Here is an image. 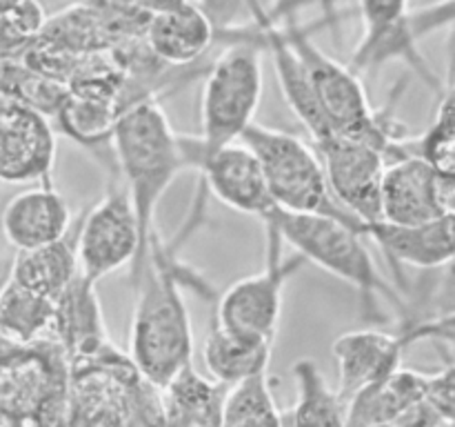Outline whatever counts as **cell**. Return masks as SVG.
Here are the masks:
<instances>
[{"instance_id":"obj_37","label":"cell","mask_w":455,"mask_h":427,"mask_svg":"<svg viewBox=\"0 0 455 427\" xmlns=\"http://www.w3.org/2000/svg\"><path fill=\"white\" fill-rule=\"evenodd\" d=\"M447 3H453L455 4V0H447Z\"/></svg>"},{"instance_id":"obj_20","label":"cell","mask_w":455,"mask_h":427,"mask_svg":"<svg viewBox=\"0 0 455 427\" xmlns=\"http://www.w3.org/2000/svg\"><path fill=\"white\" fill-rule=\"evenodd\" d=\"M429 374L398 367L394 374L373 383L347 405V427H369L378 423H398L400 416L427 399Z\"/></svg>"},{"instance_id":"obj_22","label":"cell","mask_w":455,"mask_h":427,"mask_svg":"<svg viewBox=\"0 0 455 427\" xmlns=\"http://www.w3.org/2000/svg\"><path fill=\"white\" fill-rule=\"evenodd\" d=\"M271 351H274L271 342L249 341L212 323V329L204 338L203 359L209 378L229 390L258 374L269 372Z\"/></svg>"},{"instance_id":"obj_26","label":"cell","mask_w":455,"mask_h":427,"mask_svg":"<svg viewBox=\"0 0 455 427\" xmlns=\"http://www.w3.org/2000/svg\"><path fill=\"white\" fill-rule=\"evenodd\" d=\"M53 301L7 280L0 289V334L16 345L52 341Z\"/></svg>"},{"instance_id":"obj_13","label":"cell","mask_w":455,"mask_h":427,"mask_svg":"<svg viewBox=\"0 0 455 427\" xmlns=\"http://www.w3.org/2000/svg\"><path fill=\"white\" fill-rule=\"evenodd\" d=\"M196 172L203 176L204 191H212L222 205L247 216L269 221L278 207L267 187L260 163L243 142L222 147L209 158L200 160Z\"/></svg>"},{"instance_id":"obj_29","label":"cell","mask_w":455,"mask_h":427,"mask_svg":"<svg viewBox=\"0 0 455 427\" xmlns=\"http://www.w3.org/2000/svg\"><path fill=\"white\" fill-rule=\"evenodd\" d=\"M413 151L438 173V178L455 181V125L434 123L413 141Z\"/></svg>"},{"instance_id":"obj_10","label":"cell","mask_w":455,"mask_h":427,"mask_svg":"<svg viewBox=\"0 0 455 427\" xmlns=\"http://www.w3.org/2000/svg\"><path fill=\"white\" fill-rule=\"evenodd\" d=\"M336 203L367 230L380 222V187L389 158L382 149L349 136L314 142Z\"/></svg>"},{"instance_id":"obj_36","label":"cell","mask_w":455,"mask_h":427,"mask_svg":"<svg viewBox=\"0 0 455 427\" xmlns=\"http://www.w3.org/2000/svg\"><path fill=\"white\" fill-rule=\"evenodd\" d=\"M369 427H400L395 423H378V425H369Z\"/></svg>"},{"instance_id":"obj_39","label":"cell","mask_w":455,"mask_h":427,"mask_svg":"<svg viewBox=\"0 0 455 427\" xmlns=\"http://www.w3.org/2000/svg\"><path fill=\"white\" fill-rule=\"evenodd\" d=\"M453 85H455V83H453Z\"/></svg>"},{"instance_id":"obj_18","label":"cell","mask_w":455,"mask_h":427,"mask_svg":"<svg viewBox=\"0 0 455 427\" xmlns=\"http://www.w3.org/2000/svg\"><path fill=\"white\" fill-rule=\"evenodd\" d=\"M367 240L376 243L391 265L435 271L455 258V214H443L420 225H389L373 222L364 230Z\"/></svg>"},{"instance_id":"obj_21","label":"cell","mask_w":455,"mask_h":427,"mask_svg":"<svg viewBox=\"0 0 455 427\" xmlns=\"http://www.w3.org/2000/svg\"><path fill=\"white\" fill-rule=\"evenodd\" d=\"M78 274L76 234H67L58 243L13 254L9 278L38 296L56 301Z\"/></svg>"},{"instance_id":"obj_8","label":"cell","mask_w":455,"mask_h":427,"mask_svg":"<svg viewBox=\"0 0 455 427\" xmlns=\"http://www.w3.org/2000/svg\"><path fill=\"white\" fill-rule=\"evenodd\" d=\"M267 231V258L260 271L235 280L231 287L220 294L216 302L213 323L225 332L249 341L275 342L280 314H283V296L289 280L307 265L298 254L283 258L280 245L283 238L274 225L265 222Z\"/></svg>"},{"instance_id":"obj_16","label":"cell","mask_w":455,"mask_h":427,"mask_svg":"<svg viewBox=\"0 0 455 427\" xmlns=\"http://www.w3.org/2000/svg\"><path fill=\"white\" fill-rule=\"evenodd\" d=\"M443 214L440 178L420 156L409 154L387 165L380 187V222L420 225Z\"/></svg>"},{"instance_id":"obj_2","label":"cell","mask_w":455,"mask_h":427,"mask_svg":"<svg viewBox=\"0 0 455 427\" xmlns=\"http://www.w3.org/2000/svg\"><path fill=\"white\" fill-rule=\"evenodd\" d=\"M116 173L132 198L145 256L156 238L154 221L160 200L185 172L182 136L169 123L160 102L145 101L120 111L111 136Z\"/></svg>"},{"instance_id":"obj_6","label":"cell","mask_w":455,"mask_h":427,"mask_svg":"<svg viewBox=\"0 0 455 427\" xmlns=\"http://www.w3.org/2000/svg\"><path fill=\"white\" fill-rule=\"evenodd\" d=\"M240 142L247 145L260 163L269 194L280 212L324 214L363 227L336 203L323 160L309 142L258 123L243 133Z\"/></svg>"},{"instance_id":"obj_9","label":"cell","mask_w":455,"mask_h":427,"mask_svg":"<svg viewBox=\"0 0 455 427\" xmlns=\"http://www.w3.org/2000/svg\"><path fill=\"white\" fill-rule=\"evenodd\" d=\"M76 254L80 274L89 280L107 278L129 267L132 287L147 265L138 216L123 182L111 181L105 196L84 214L76 231Z\"/></svg>"},{"instance_id":"obj_28","label":"cell","mask_w":455,"mask_h":427,"mask_svg":"<svg viewBox=\"0 0 455 427\" xmlns=\"http://www.w3.org/2000/svg\"><path fill=\"white\" fill-rule=\"evenodd\" d=\"M47 18L38 0H25L0 18V60H20L22 53L36 43Z\"/></svg>"},{"instance_id":"obj_23","label":"cell","mask_w":455,"mask_h":427,"mask_svg":"<svg viewBox=\"0 0 455 427\" xmlns=\"http://www.w3.org/2000/svg\"><path fill=\"white\" fill-rule=\"evenodd\" d=\"M296 381V403L283 414L284 427H347V403L311 359L291 367Z\"/></svg>"},{"instance_id":"obj_3","label":"cell","mask_w":455,"mask_h":427,"mask_svg":"<svg viewBox=\"0 0 455 427\" xmlns=\"http://www.w3.org/2000/svg\"><path fill=\"white\" fill-rule=\"evenodd\" d=\"M62 427H164L163 390L111 341L69 363Z\"/></svg>"},{"instance_id":"obj_32","label":"cell","mask_w":455,"mask_h":427,"mask_svg":"<svg viewBox=\"0 0 455 427\" xmlns=\"http://www.w3.org/2000/svg\"><path fill=\"white\" fill-rule=\"evenodd\" d=\"M440 203H443L444 214H455V181L440 178Z\"/></svg>"},{"instance_id":"obj_27","label":"cell","mask_w":455,"mask_h":427,"mask_svg":"<svg viewBox=\"0 0 455 427\" xmlns=\"http://www.w3.org/2000/svg\"><path fill=\"white\" fill-rule=\"evenodd\" d=\"M220 427H284L269 372L258 374L225 391Z\"/></svg>"},{"instance_id":"obj_11","label":"cell","mask_w":455,"mask_h":427,"mask_svg":"<svg viewBox=\"0 0 455 427\" xmlns=\"http://www.w3.org/2000/svg\"><path fill=\"white\" fill-rule=\"evenodd\" d=\"M363 18V38L354 52L351 69H373L387 60H404L422 76L435 92L443 93L438 76L431 71L413 34L409 0H358Z\"/></svg>"},{"instance_id":"obj_12","label":"cell","mask_w":455,"mask_h":427,"mask_svg":"<svg viewBox=\"0 0 455 427\" xmlns=\"http://www.w3.org/2000/svg\"><path fill=\"white\" fill-rule=\"evenodd\" d=\"M56 154L52 118L16 102L0 116V181L52 182Z\"/></svg>"},{"instance_id":"obj_30","label":"cell","mask_w":455,"mask_h":427,"mask_svg":"<svg viewBox=\"0 0 455 427\" xmlns=\"http://www.w3.org/2000/svg\"><path fill=\"white\" fill-rule=\"evenodd\" d=\"M400 334H403L409 347L413 342L429 341L447 359V363H455V314L422 320V323L411 325V327L400 329Z\"/></svg>"},{"instance_id":"obj_33","label":"cell","mask_w":455,"mask_h":427,"mask_svg":"<svg viewBox=\"0 0 455 427\" xmlns=\"http://www.w3.org/2000/svg\"><path fill=\"white\" fill-rule=\"evenodd\" d=\"M12 258L13 256H0V289L7 285L9 276H12Z\"/></svg>"},{"instance_id":"obj_5","label":"cell","mask_w":455,"mask_h":427,"mask_svg":"<svg viewBox=\"0 0 455 427\" xmlns=\"http://www.w3.org/2000/svg\"><path fill=\"white\" fill-rule=\"evenodd\" d=\"M265 222L275 227L283 243L291 245L298 256L354 285L369 316H380L376 298L389 301L404 316L407 305L398 289L391 287L378 271L363 227L324 214H287L280 209Z\"/></svg>"},{"instance_id":"obj_25","label":"cell","mask_w":455,"mask_h":427,"mask_svg":"<svg viewBox=\"0 0 455 427\" xmlns=\"http://www.w3.org/2000/svg\"><path fill=\"white\" fill-rule=\"evenodd\" d=\"M120 109L114 101L89 93L69 92L56 114L58 129L67 138L87 149H100L107 147L111 151V136H114L116 120Z\"/></svg>"},{"instance_id":"obj_24","label":"cell","mask_w":455,"mask_h":427,"mask_svg":"<svg viewBox=\"0 0 455 427\" xmlns=\"http://www.w3.org/2000/svg\"><path fill=\"white\" fill-rule=\"evenodd\" d=\"M225 391L189 367L163 390L164 427H220Z\"/></svg>"},{"instance_id":"obj_15","label":"cell","mask_w":455,"mask_h":427,"mask_svg":"<svg viewBox=\"0 0 455 427\" xmlns=\"http://www.w3.org/2000/svg\"><path fill=\"white\" fill-rule=\"evenodd\" d=\"M407 347L400 332L355 329L338 336L331 351L338 363L336 391L340 399L349 405L360 391L403 367V354Z\"/></svg>"},{"instance_id":"obj_35","label":"cell","mask_w":455,"mask_h":427,"mask_svg":"<svg viewBox=\"0 0 455 427\" xmlns=\"http://www.w3.org/2000/svg\"><path fill=\"white\" fill-rule=\"evenodd\" d=\"M0 427H25V425H22L18 418H13V416H9V414L0 412Z\"/></svg>"},{"instance_id":"obj_34","label":"cell","mask_w":455,"mask_h":427,"mask_svg":"<svg viewBox=\"0 0 455 427\" xmlns=\"http://www.w3.org/2000/svg\"><path fill=\"white\" fill-rule=\"evenodd\" d=\"M22 3H25V0H0V18L7 16L9 12H13V9Z\"/></svg>"},{"instance_id":"obj_1","label":"cell","mask_w":455,"mask_h":427,"mask_svg":"<svg viewBox=\"0 0 455 427\" xmlns=\"http://www.w3.org/2000/svg\"><path fill=\"white\" fill-rule=\"evenodd\" d=\"M187 283L203 289L196 285V276L178 262L176 252L156 236L145 270L133 285L136 307L127 354L142 376L158 390L172 385L191 367L194 359V329L182 296V285Z\"/></svg>"},{"instance_id":"obj_4","label":"cell","mask_w":455,"mask_h":427,"mask_svg":"<svg viewBox=\"0 0 455 427\" xmlns=\"http://www.w3.org/2000/svg\"><path fill=\"white\" fill-rule=\"evenodd\" d=\"M262 44L256 27L212 58L200 101V136H182L187 169L234 145L256 123L262 101Z\"/></svg>"},{"instance_id":"obj_19","label":"cell","mask_w":455,"mask_h":427,"mask_svg":"<svg viewBox=\"0 0 455 427\" xmlns=\"http://www.w3.org/2000/svg\"><path fill=\"white\" fill-rule=\"evenodd\" d=\"M96 285L78 274L74 283L53 301L52 341L60 345L67 360H83L111 342Z\"/></svg>"},{"instance_id":"obj_38","label":"cell","mask_w":455,"mask_h":427,"mask_svg":"<svg viewBox=\"0 0 455 427\" xmlns=\"http://www.w3.org/2000/svg\"><path fill=\"white\" fill-rule=\"evenodd\" d=\"M58 427H62V425H58Z\"/></svg>"},{"instance_id":"obj_14","label":"cell","mask_w":455,"mask_h":427,"mask_svg":"<svg viewBox=\"0 0 455 427\" xmlns=\"http://www.w3.org/2000/svg\"><path fill=\"white\" fill-rule=\"evenodd\" d=\"M142 38L164 65L207 71L212 60L204 62V58L222 36L196 0H185L176 7L154 13Z\"/></svg>"},{"instance_id":"obj_7","label":"cell","mask_w":455,"mask_h":427,"mask_svg":"<svg viewBox=\"0 0 455 427\" xmlns=\"http://www.w3.org/2000/svg\"><path fill=\"white\" fill-rule=\"evenodd\" d=\"M69 360L56 341L9 345L0 354V412L25 427L62 425Z\"/></svg>"},{"instance_id":"obj_17","label":"cell","mask_w":455,"mask_h":427,"mask_svg":"<svg viewBox=\"0 0 455 427\" xmlns=\"http://www.w3.org/2000/svg\"><path fill=\"white\" fill-rule=\"evenodd\" d=\"M3 234L16 252L58 243L71 231V209L53 182H38L3 209Z\"/></svg>"},{"instance_id":"obj_31","label":"cell","mask_w":455,"mask_h":427,"mask_svg":"<svg viewBox=\"0 0 455 427\" xmlns=\"http://www.w3.org/2000/svg\"><path fill=\"white\" fill-rule=\"evenodd\" d=\"M427 400L443 425L455 427V363H447L440 372L427 378Z\"/></svg>"}]
</instances>
